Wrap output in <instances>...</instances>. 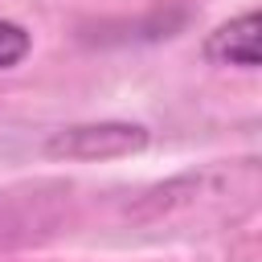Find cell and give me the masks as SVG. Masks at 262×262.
Listing matches in <instances>:
<instances>
[{
    "mask_svg": "<svg viewBox=\"0 0 262 262\" xmlns=\"http://www.w3.org/2000/svg\"><path fill=\"white\" fill-rule=\"evenodd\" d=\"M205 57L213 66H237V70H258L262 66V16L250 8L225 25H217L205 37Z\"/></svg>",
    "mask_w": 262,
    "mask_h": 262,
    "instance_id": "7a4b0ae2",
    "label": "cell"
},
{
    "mask_svg": "<svg viewBox=\"0 0 262 262\" xmlns=\"http://www.w3.org/2000/svg\"><path fill=\"white\" fill-rule=\"evenodd\" d=\"M29 49H33V37L25 33V25H16V20H0V70L20 66V61L29 57Z\"/></svg>",
    "mask_w": 262,
    "mask_h": 262,
    "instance_id": "3957f363",
    "label": "cell"
},
{
    "mask_svg": "<svg viewBox=\"0 0 262 262\" xmlns=\"http://www.w3.org/2000/svg\"><path fill=\"white\" fill-rule=\"evenodd\" d=\"M147 147V127L139 123H78L61 127L45 139V156L53 160H119Z\"/></svg>",
    "mask_w": 262,
    "mask_h": 262,
    "instance_id": "6da1fadb",
    "label": "cell"
}]
</instances>
